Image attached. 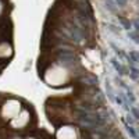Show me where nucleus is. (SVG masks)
<instances>
[{
    "label": "nucleus",
    "mask_w": 139,
    "mask_h": 139,
    "mask_svg": "<svg viewBox=\"0 0 139 139\" xmlns=\"http://www.w3.org/2000/svg\"><path fill=\"white\" fill-rule=\"evenodd\" d=\"M11 139H21V138H11Z\"/></svg>",
    "instance_id": "8"
},
{
    "label": "nucleus",
    "mask_w": 139,
    "mask_h": 139,
    "mask_svg": "<svg viewBox=\"0 0 139 139\" xmlns=\"http://www.w3.org/2000/svg\"><path fill=\"white\" fill-rule=\"evenodd\" d=\"M56 138L57 139H78V133H77V129L74 127H71V125H64V127L57 129Z\"/></svg>",
    "instance_id": "4"
},
{
    "label": "nucleus",
    "mask_w": 139,
    "mask_h": 139,
    "mask_svg": "<svg viewBox=\"0 0 139 139\" xmlns=\"http://www.w3.org/2000/svg\"><path fill=\"white\" fill-rule=\"evenodd\" d=\"M20 113H21V103L15 99H9L2 106V110H0V114H2L3 120H6V121H11Z\"/></svg>",
    "instance_id": "2"
},
{
    "label": "nucleus",
    "mask_w": 139,
    "mask_h": 139,
    "mask_svg": "<svg viewBox=\"0 0 139 139\" xmlns=\"http://www.w3.org/2000/svg\"><path fill=\"white\" fill-rule=\"evenodd\" d=\"M27 139H36V138H33V136H28Z\"/></svg>",
    "instance_id": "7"
},
{
    "label": "nucleus",
    "mask_w": 139,
    "mask_h": 139,
    "mask_svg": "<svg viewBox=\"0 0 139 139\" xmlns=\"http://www.w3.org/2000/svg\"><path fill=\"white\" fill-rule=\"evenodd\" d=\"M11 54V47L7 43H2L0 45V57H7Z\"/></svg>",
    "instance_id": "5"
},
{
    "label": "nucleus",
    "mask_w": 139,
    "mask_h": 139,
    "mask_svg": "<svg viewBox=\"0 0 139 139\" xmlns=\"http://www.w3.org/2000/svg\"><path fill=\"white\" fill-rule=\"evenodd\" d=\"M2 10H3V6H2V2H0V14H2Z\"/></svg>",
    "instance_id": "6"
},
{
    "label": "nucleus",
    "mask_w": 139,
    "mask_h": 139,
    "mask_svg": "<svg viewBox=\"0 0 139 139\" xmlns=\"http://www.w3.org/2000/svg\"><path fill=\"white\" fill-rule=\"evenodd\" d=\"M67 78H68V74L64 68L58 65H54L49 70L45 75V79L49 85L51 86H58V85H64L67 82Z\"/></svg>",
    "instance_id": "1"
},
{
    "label": "nucleus",
    "mask_w": 139,
    "mask_h": 139,
    "mask_svg": "<svg viewBox=\"0 0 139 139\" xmlns=\"http://www.w3.org/2000/svg\"><path fill=\"white\" fill-rule=\"evenodd\" d=\"M29 120H31L29 111H27V110H21V113L11 120L13 129H24V128L29 124Z\"/></svg>",
    "instance_id": "3"
}]
</instances>
